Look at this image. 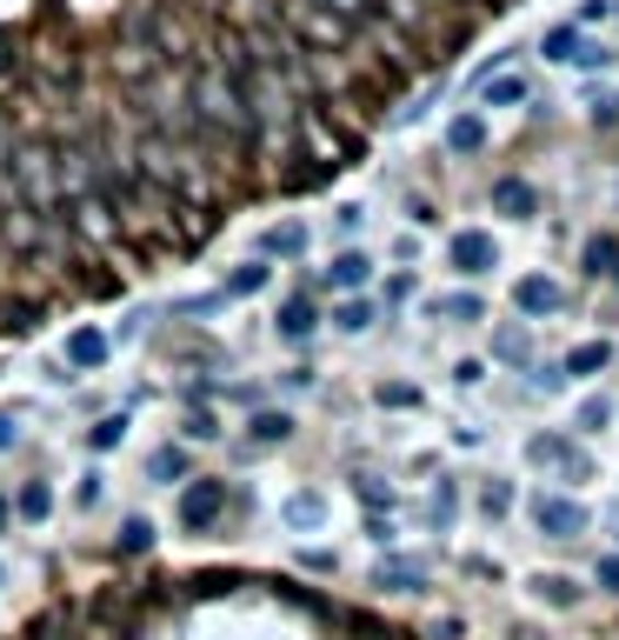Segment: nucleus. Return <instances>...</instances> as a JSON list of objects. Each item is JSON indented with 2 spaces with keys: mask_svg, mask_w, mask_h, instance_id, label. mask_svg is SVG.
I'll list each match as a JSON object with an SVG mask.
<instances>
[{
  "mask_svg": "<svg viewBox=\"0 0 619 640\" xmlns=\"http://www.w3.org/2000/svg\"><path fill=\"white\" fill-rule=\"evenodd\" d=\"M173 514H181V527H187V534H207V527L227 514V480H220V473H187L181 507H173Z\"/></svg>",
  "mask_w": 619,
  "mask_h": 640,
  "instance_id": "nucleus-1",
  "label": "nucleus"
},
{
  "mask_svg": "<svg viewBox=\"0 0 619 640\" xmlns=\"http://www.w3.org/2000/svg\"><path fill=\"white\" fill-rule=\"evenodd\" d=\"M320 320H326V313H320V300L300 287V294H287V300L274 307V341H280V347H307V341L320 334Z\"/></svg>",
  "mask_w": 619,
  "mask_h": 640,
  "instance_id": "nucleus-2",
  "label": "nucleus"
},
{
  "mask_svg": "<svg viewBox=\"0 0 619 640\" xmlns=\"http://www.w3.org/2000/svg\"><path fill=\"white\" fill-rule=\"evenodd\" d=\"M513 307H519L526 328H534V320L566 313V287H560V281H547V274H519V281H513Z\"/></svg>",
  "mask_w": 619,
  "mask_h": 640,
  "instance_id": "nucleus-3",
  "label": "nucleus"
},
{
  "mask_svg": "<svg viewBox=\"0 0 619 640\" xmlns=\"http://www.w3.org/2000/svg\"><path fill=\"white\" fill-rule=\"evenodd\" d=\"M447 267H454V274H467V281L493 274V267H500V248H493V233H480V227H460V233L447 240Z\"/></svg>",
  "mask_w": 619,
  "mask_h": 640,
  "instance_id": "nucleus-4",
  "label": "nucleus"
},
{
  "mask_svg": "<svg viewBox=\"0 0 619 640\" xmlns=\"http://www.w3.org/2000/svg\"><path fill=\"white\" fill-rule=\"evenodd\" d=\"M534 527H540L547 540H580V534H586V507H580L573 494H540V501H534Z\"/></svg>",
  "mask_w": 619,
  "mask_h": 640,
  "instance_id": "nucleus-5",
  "label": "nucleus"
},
{
  "mask_svg": "<svg viewBox=\"0 0 619 640\" xmlns=\"http://www.w3.org/2000/svg\"><path fill=\"white\" fill-rule=\"evenodd\" d=\"M526 460H534V467H560L566 480H586V473H593V460H586L566 434H526Z\"/></svg>",
  "mask_w": 619,
  "mask_h": 640,
  "instance_id": "nucleus-6",
  "label": "nucleus"
},
{
  "mask_svg": "<svg viewBox=\"0 0 619 640\" xmlns=\"http://www.w3.org/2000/svg\"><path fill=\"white\" fill-rule=\"evenodd\" d=\"M367 281H374V261H367L360 248H340V254L313 274V287H326V294H360Z\"/></svg>",
  "mask_w": 619,
  "mask_h": 640,
  "instance_id": "nucleus-7",
  "label": "nucleus"
},
{
  "mask_svg": "<svg viewBox=\"0 0 619 640\" xmlns=\"http://www.w3.org/2000/svg\"><path fill=\"white\" fill-rule=\"evenodd\" d=\"M107 361H114V341H107L101 328H73L67 347H60V367H67V374H101Z\"/></svg>",
  "mask_w": 619,
  "mask_h": 640,
  "instance_id": "nucleus-8",
  "label": "nucleus"
},
{
  "mask_svg": "<svg viewBox=\"0 0 619 640\" xmlns=\"http://www.w3.org/2000/svg\"><path fill=\"white\" fill-rule=\"evenodd\" d=\"M486 201H493V214H506V220H534V214H540V187L526 181V174H493Z\"/></svg>",
  "mask_w": 619,
  "mask_h": 640,
  "instance_id": "nucleus-9",
  "label": "nucleus"
},
{
  "mask_svg": "<svg viewBox=\"0 0 619 640\" xmlns=\"http://www.w3.org/2000/svg\"><path fill=\"white\" fill-rule=\"evenodd\" d=\"M426 320H439V328H480V320H486V294H473V287L433 294L426 300Z\"/></svg>",
  "mask_w": 619,
  "mask_h": 640,
  "instance_id": "nucleus-10",
  "label": "nucleus"
},
{
  "mask_svg": "<svg viewBox=\"0 0 619 640\" xmlns=\"http://www.w3.org/2000/svg\"><path fill=\"white\" fill-rule=\"evenodd\" d=\"M294 434H300V421L287 408H253L247 414V447H287Z\"/></svg>",
  "mask_w": 619,
  "mask_h": 640,
  "instance_id": "nucleus-11",
  "label": "nucleus"
},
{
  "mask_svg": "<svg viewBox=\"0 0 619 640\" xmlns=\"http://www.w3.org/2000/svg\"><path fill=\"white\" fill-rule=\"evenodd\" d=\"M580 274H586V281H612V274H619V233H612V227H599V233L580 240Z\"/></svg>",
  "mask_w": 619,
  "mask_h": 640,
  "instance_id": "nucleus-12",
  "label": "nucleus"
},
{
  "mask_svg": "<svg viewBox=\"0 0 619 640\" xmlns=\"http://www.w3.org/2000/svg\"><path fill=\"white\" fill-rule=\"evenodd\" d=\"M439 147H447L454 160H473V153L486 147V114H480V107L454 114V121H447V134H439Z\"/></svg>",
  "mask_w": 619,
  "mask_h": 640,
  "instance_id": "nucleus-13",
  "label": "nucleus"
},
{
  "mask_svg": "<svg viewBox=\"0 0 619 640\" xmlns=\"http://www.w3.org/2000/svg\"><path fill=\"white\" fill-rule=\"evenodd\" d=\"M526 361H534V328H526V320L493 328V367H526Z\"/></svg>",
  "mask_w": 619,
  "mask_h": 640,
  "instance_id": "nucleus-14",
  "label": "nucleus"
},
{
  "mask_svg": "<svg viewBox=\"0 0 619 640\" xmlns=\"http://www.w3.org/2000/svg\"><path fill=\"white\" fill-rule=\"evenodd\" d=\"M374 587H387V594H426V568H420V560L387 553L380 568H374Z\"/></svg>",
  "mask_w": 619,
  "mask_h": 640,
  "instance_id": "nucleus-15",
  "label": "nucleus"
},
{
  "mask_svg": "<svg viewBox=\"0 0 619 640\" xmlns=\"http://www.w3.org/2000/svg\"><path fill=\"white\" fill-rule=\"evenodd\" d=\"M307 254V227L300 220H274L260 233V261H300Z\"/></svg>",
  "mask_w": 619,
  "mask_h": 640,
  "instance_id": "nucleus-16",
  "label": "nucleus"
},
{
  "mask_svg": "<svg viewBox=\"0 0 619 640\" xmlns=\"http://www.w3.org/2000/svg\"><path fill=\"white\" fill-rule=\"evenodd\" d=\"M8 507H14V521H27V527H41L47 514H54V488L34 473V480H21V488L8 494Z\"/></svg>",
  "mask_w": 619,
  "mask_h": 640,
  "instance_id": "nucleus-17",
  "label": "nucleus"
},
{
  "mask_svg": "<svg viewBox=\"0 0 619 640\" xmlns=\"http://www.w3.org/2000/svg\"><path fill=\"white\" fill-rule=\"evenodd\" d=\"M519 101H534V80L526 73H486L480 80V107H519Z\"/></svg>",
  "mask_w": 619,
  "mask_h": 640,
  "instance_id": "nucleus-18",
  "label": "nucleus"
},
{
  "mask_svg": "<svg viewBox=\"0 0 619 640\" xmlns=\"http://www.w3.org/2000/svg\"><path fill=\"white\" fill-rule=\"evenodd\" d=\"M267 281H274V261H260V254H253V261H240V267H227V281H220V294H227V300H253V294H260V287H267Z\"/></svg>",
  "mask_w": 619,
  "mask_h": 640,
  "instance_id": "nucleus-19",
  "label": "nucleus"
},
{
  "mask_svg": "<svg viewBox=\"0 0 619 640\" xmlns=\"http://www.w3.org/2000/svg\"><path fill=\"white\" fill-rule=\"evenodd\" d=\"M187 473H194V454L181 441H167V447L147 454V480H160V488H173V480H187Z\"/></svg>",
  "mask_w": 619,
  "mask_h": 640,
  "instance_id": "nucleus-20",
  "label": "nucleus"
},
{
  "mask_svg": "<svg viewBox=\"0 0 619 640\" xmlns=\"http://www.w3.org/2000/svg\"><path fill=\"white\" fill-rule=\"evenodd\" d=\"M560 367H566V380H599V374L612 367V341H580Z\"/></svg>",
  "mask_w": 619,
  "mask_h": 640,
  "instance_id": "nucleus-21",
  "label": "nucleus"
},
{
  "mask_svg": "<svg viewBox=\"0 0 619 640\" xmlns=\"http://www.w3.org/2000/svg\"><path fill=\"white\" fill-rule=\"evenodd\" d=\"M280 521H287V527H300V534H307V527H320V521H326V494H320V488L287 494V501H280Z\"/></svg>",
  "mask_w": 619,
  "mask_h": 640,
  "instance_id": "nucleus-22",
  "label": "nucleus"
},
{
  "mask_svg": "<svg viewBox=\"0 0 619 640\" xmlns=\"http://www.w3.org/2000/svg\"><path fill=\"white\" fill-rule=\"evenodd\" d=\"M127 427H134V408H114V414H101L94 427H87V454H114V447L127 441Z\"/></svg>",
  "mask_w": 619,
  "mask_h": 640,
  "instance_id": "nucleus-23",
  "label": "nucleus"
},
{
  "mask_svg": "<svg viewBox=\"0 0 619 640\" xmlns=\"http://www.w3.org/2000/svg\"><path fill=\"white\" fill-rule=\"evenodd\" d=\"M326 320H333V328H340V334H367V328H374V320H380V313H374V300H360V294H340Z\"/></svg>",
  "mask_w": 619,
  "mask_h": 640,
  "instance_id": "nucleus-24",
  "label": "nucleus"
},
{
  "mask_svg": "<svg viewBox=\"0 0 619 640\" xmlns=\"http://www.w3.org/2000/svg\"><path fill=\"white\" fill-rule=\"evenodd\" d=\"M580 41H586V34H580L573 21H560V27H547V34H540V60H553V67H573V54H580Z\"/></svg>",
  "mask_w": 619,
  "mask_h": 640,
  "instance_id": "nucleus-25",
  "label": "nucleus"
},
{
  "mask_svg": "<svg viewBox=\"0 0 619 640\" xmlns=\"http://www.w3.org/2000/svg\"><path fill=\"white\" fill-rule=\"evenodd\" d=\"M114 553H121V560L153 553V521H147V514H127V521H121V534H114Z\"/></svg>",
  "mask_w": 619,
  "mask_h": 640,
  "instance_id": "nucleus-26",
  "label": "nucleus"
},
{
  "mask_svg": "<svg viewBox=\"0 0 619 640\" xmlns=\"http://www.w3.org/2000/svg\"><path fill=\"white\" fill-rule=\"evenodd\" d=\"M207 313H227V294L214 287V294H181L167 307V320H207Z\"/></svg>",
  "mask_w": 619,
  "mask_h": 640,
  "instance_id": "nucleus-27",
  "label": "nucleus"
},
{
  "mask_svg": "<svg viewBox=\"0 0 619 640\" xmlns=\"http://www.w3.org/2000/svg\"><path fill=\"white\" fill-rule=\"evenodd\" d=\"M566 367L560 361H526V393H566Z\"/></svg>",
  "mask_w": 619,
  "mask_h": 640,
  "instance_id": "nucleus-28",
  "label": "nucleus"
},
{
  "mask_svg": "<svg viewBox=\"0 0 619 640\" xmlns=\"http://www.w3.org/2000/svg\"><path fill=\"white\" fill-rule=\"evenodd\" d=\"M606 427H612V400L606 393H586L580 414H573V434H606Z\"/></svg>",
  "mask_w": 619,
  "mask_h": 640,
  "instance_id": "nucleus-29",
  "label": "nucleus"
},
{
  "mask_svg": "<svg viewBox=\"0 0 619 640\" xmlns=\"http://www.w3.org/2000/svg\"><path fill=\"white\" fill-rule=\"evenodd\" d=\"M220 387H227V374H187L181 380V408H207V400H220Z\"/></svg>",
  "mask_w": 619,
  "mask_h": 640,
  "instance_id": "nucleus-30",
  "label": "nucleus"
},
{
  "mask_svg": "<svg viewBox=\"0 0 619 640\" xmlns=\"http://www.w3.org/2000/svg\"><path fill=\"white\" fill-rule=\"evenodd\" d=\"M534 587H540L547 607H580V581H573V574H540Z\"/></svg>",
  "mask_w": 619,
  "mask_h": 640,
  "instance_id": "nucleus-31",
  "label": "nucleus"
},
{
  "mask_svg": "<svg viewBox=\"0 0 619 640\" xmlns=\"http://www.w3.org/2000/svg\"><path fill=\"white\" fill-rule=\"evenodd\" d=\"M353 494H360V501H367V507H374V514H380V507H393V501H400V494H393V480H380V473H353Z\"/></svg>",
  "mask_w": 619,
  "mask_h": 640,
  "instance_id": "nucleus-32",
  "label": "nucleus"
},
{
  "mask_svg": "<svg viewBox=\"0 0 619 640\" xmlns=\"http://www.w3.org/2000/svg\"><path fill=\"white\" fill-rule=\"evenodd\" d=\"M586 121L612 134V127H619V94H612V88H593V94H586Z\"/></svg>",
  "mask_w": 619,
  "mask_h": 640,
  "instance_id": "nucleus-33",
  "label": "nucleus"
},
{
  "mask_svg": "<svg viewBox=\"0 0 619 640\" xmlns=\"http://www.w3.org/2000/svg\"><path fill=\"white\" fill-rule=\"evenodd\" d=\"M426 514H433V527H454V514H460V488H454V480H439V488H433Z\"/></svg>",
  "mask_w": 619,
  "mask_h": 640,
  "instance_id": "nucleus-34",
  "label": "nucleus"
},
{
  "mask_svg": "<svg viewBox=\"0 0 619 640\" xmlns=\"http://www.w3.org/2000/svg\"><path fill=\"white\" fill-rule=\"evenodd\" d=\"M413 287H420V281H413L406 267H400V274H387V287H380V307H387V320H393V313L413 300Z\"/></svg>",
  "mask_w": 619,
  "mask_h": 640,
  "instance_id": "nucleus-35",
  "label": "nucleus"
},
{
  "mask_svg": "<svg viewBox=\"0 0 619 640\" xmlns=\"http://www.w3.org/2000/svg\"><path fill=\"white\" fill-rule=\"evenodd\" d=\"M480 514H486V521L513 514V480H486V488H480Z\"/></svg>",
  "mask_w": 619,
  "mask_h": 640,
  "instance_id": "nucleus-36",
  "label": "nucleus"
},
{
  "mask_svg": "<svg viewBox=\"0 0 619 640\" xmlns=\"http://www.w3.org/2000/svg\"><path fill=\"white\" fill-rule=\"evenodd\" d=\"M181 434H187V441H220L214 408H187V414H181Z\"/></svg>",
  "mask_w": 619,
  "mask_h": 640,
  "instance_id": "nucleus-37",
  "label": "nucleus"
},
{
  "mask_svg": "<svg viewBox=\"0 0 619 640\" xmlns=\"http://www.w3.org/2000/svg\"><path fill=\"white\" fill-rule=\"evenodd\" d=\"M220 393L233 400V408H247V414H253V408H267V387H260V380H227Z\"/></svg>",
  "mask_w": 619,
  "mask_h": 640,
  "instance_id": "nucleus-38",
  "label": "nucleus"
},
{
  "mask_svg": "<svg viewBox=\"0 0 619 640\" xmlns=\"http://www.w3.org/2000/svg\"><path fill=\"white\" fill-rule=\"evenodd\" d=\"M374 400H380V408H420V387H406V380H380Z\"/></svg>",
  "mask_w": 619,
  "mask_h": 640,
  "instance_id": "nucleus-39",
  "label": "nucleus"
},
{
  "mask_svg": "<svg viewBox=\"0 0 619 640\" xmlns=\"http://www.w3.org/2000/svg\"><path fill=\"white\" fill-rule=\"evenodd\" d=\"M612 60H619V54H612L606 41H580V54H573V67H586V73H606Z\"/></svg>",
  "mask_w": 619,
  "mask_h": 640,
  "instance_id": "nucleus-40",
  "label": "nucleus"
},
{
  "mask_svg": "<svg viewBox=\"0 0 619 640\" xmlns=\"http://www.w3.org/2000/svg\"><path fill=\"white\" fill-rule=\"evenodd\" d=\"M313 387H320V367H307V361L280 367V393H313Z\"/></svg>",
  "mask_w": 619,
  "mask_h": 640,
  "instance_id": "nucleus-41",
  "label": "nucleus"
},
{
  "mask_svg": "<svg viewBox=\"0 0 619 640\" xmlns=\"http://www.w3.org/2000/svg\"><path fill=\"white\" fill-rule=\"evenodd\" d=\"M439 94H447V80H433V88H426V94H420V101H406V107H400V114H393V127H413V121H420V114H426V107H433V101H439Z\"/></svg>",
  "mask_w": 619,
  "mask_h": 640,
  "instance_id": "nucleus-42",
  "label": "nucleus"
},
{
  "mask_svg": "<svg viewBox=\"0 0 619 640\" xmlns=\"http://www.w3.org/2000/svg\"><path fill=\"white\" fill-rule=\"evenodd\" d=\"M612 8H619V0H580V14H573V27L586 34V27H599V21H612Z\"/></svg>",
  "mask_w": 619,
  "mask_h": 640,
  "instance_id": "nucleus-43",
  "label": "nucleus"
},
{
  "mask_svg": "<svg viewBox=\"0 0 619 640\" xmlns=\"http://www.w3.org/2000/svg\"><path fill=\"white\" fill-rule=\"evenodd\" d=\"M147 320H153V307H127V320H121L107 341H140V334H147Z\"/></svg>",
  "mask_w": 619,
  "mask_h": 640,
  "instance_id": "nucleus-44",
  "label": "nucleus"
},
{
  "mask_svg": "<svg viewBox=\"0 0 619 640\" xmlns=\"http://www.w3.org/2000/svg\"><path fill=\"white\" fill-rule=\"evenodd\" d=\"M333 227H340V233H360V227H367V207H353V201L333 207Z\"/></svg>",
  "mask_w": 619,
  "mask_h": 640,
  "instance_id": "nucleus-45",
  "label": "nucleus"
},
{
  "mask_svg": "<svg viewBox=\"0 0 619 640\" xmlns=\"http://www.w3.org/2000/svg\"><path fill=\"white\" fill-rule=\"evenodd\" d=\"M593 581H599L606 594H619V553H599V568H593Z\"/></svg>",
  "mask_w": 619,
  "mask_h": 640,
  "instance_id": "nucleus-46",
  "label": "nucleus"
},
{
  "mask_svg": "<svg viewBox=\"0 0 619 640\" xmlns=\"http://www.w3.org/2000/svg\"><path fill=\"white\" fill-rule=\"evenodd\" d=\"M14 441H21V414H14V408H0V454H8Z\"/></svg>",
  "mask_w": 619,
  "mask_h": 640,
  "instance_id": "nucleus-47",
  "label": "nucleus"
},
{
  "mask_svg": "<svg viewBox=\"0 0 619 640\" xmlns=\"http://www.w3.org/2000/svg\"><path fill=\"white\" fill-rule=\"evenodd\" d=\"M406 214H413V227H439V207H433L426 194H413V207H406Z\"/></svg>",
  "mask_w": 619,
  "mask_h": 640,
  "instance_id": "nucleus-48",
  "label": "nucleus"
},
{
  "mask_svg": "<svg viewBox=\"0 0 619 640\" xmlns=\"http://www.w3.org/2000/svg\"><path fill=\"white\" fill-rule=\"evenodd\" d=\"M73 501H80V507H94V501H101V473H80V488H73Z\"/></svg>",
  "mask_w": 619,
  "mask_h": 640,
  "instance_id": "nucleus-49",
  "label": "nucleus"
},
{
  "mask_svg": "<svg viewBox=\"0 0 619 640\" xmlns=\"http://www.w3.org/2000/svg\"><path fill=\"white\" fill-rule=\"evenodd\" d=\"M454 380H460V387H480V380H486V361H460Z\"/></svg>",
  "mask_w": 619,
  "mask_h": 640,
  "instance_id": "nucleus-50",
  "label": "nucleus"
},
{
  "mask_svg": "<svg viewBox=\"0 0 619 640\" xmlns=\"http://www.w3.org/2000/svg\"><path fill=\"white\" fill-rule=\"evenodd\" d=\"M367 534H374V540H380V547H393V540H400V527H393V521H380V514H374V521H367Z\"/></svg>",
  "mask_w": 619,
  "mask_h": 640,
  "instance_id": "nucleus-51",
  "label": "nucleus"
},
{
  "mask_svg": "<svg viewBox=\"0 0 619 640\" xmlns=\"http://www.w3.org/2000/svg\"><path fill=\"white\" fill-rule=\"evenodd\" d=\"M14 527V507H8V494H0V534H8Z\"/></svg>",
  "mask_w": 619,
  "mask_h": 640,
  "instance_id": "nucleus-52",
  "label": "nucleus"
},
{
  "mask_svg": "<svg viewBox=\"0 0 619 640\" xmlns=\"http://www.w3.org/2000/svg\"><path fill=\"white\" fill-rule=\"evenodd\" d=\"M612 534H619V507H612Z\"/></svg>",
  "mask_w": 619,
  "mask_h": 640,
  "instance_id": "nucleus-53",
  "label": "nucleus"
},
{
  "mask_svg": "<svg viewBox=\"0 0 619 640\" xmlns=\"http://www.w3.org/2000/svg\"><path fill=\"white\" fill-rule=\"evenodd\" d=\"M0 581H8V568H0Z\"/></svg>",
  "mask_w": 619,
  "mask_h": 640,
  "instance_id": "nucleus-54",
  "label": "nucleus"
},
{
  "mask_svg": "<svg viewBox=\"0 0 619 640\" xmlns=\"http://www.w3.org/2000/svg\"><path fill=\"white\" fill-rule=\"evenodd\" d=\"M612 281H619V274H612Z\"/></svg>",
  "mask_w": 619,
  "mask_h": 640,
  "instance_id": "nucleus-55",
  "label": "nucleus"
}]
</instances>
